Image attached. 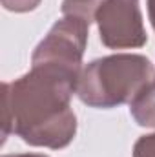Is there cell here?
Instances as JSON below:
<instances>
[{"label":"cell","mask_w":155,"mask_h":157,"mask_svg":"<svg viewBox=\"0 0 155 157\" xmlns=\"http://www.w3.org/2000/svg\"><path fill=\"white\" fill-rule=\"evenodd\" d=\"M152 78L153 66L144 55H108L95 59L82 68L77 95L89 108L110 110L131 102Z\"/></svg>","instance_id":"2"},{"label":"cell","mask_w":155,"mask_h":157,"mask_svg":"<svg viewBox=\"0 0 155 157\" xmlns=\"http://www.w3.org/2000/svg\"><path fill=\"white\" fill-rule=\"evenodd\" d=\"M133 157H155V132L142 135L135 141Z\"/></svg>","instance_id":"7"},{"label":"cell","mask_w":155,"mask_h":157,"mask_svg":"<svg viewBox=\"0 0 155 157\" xmlns=\"http://www.w3.org/2000/svg\"><path fill=\"white\" fill-rule=\"evenodd\" d=\"M80 73L37 64L13 82H4V141L9 132L24 143L60 150L77 133L71 97Z\"/></svg>","instance_id":"1"},{"label":"cell","mask_w":155,"mask_h":157,"mask_svg":"<svg viewBox=\"0 0 155 157\" xmlns=\"http://www.w3.org/2000/svg\"><path fill=\"white\" fill-rule=\"evenodd\" d=\"M130 113L139 126L155 128V77L130 102Z\"/></svg>","instance_id":"5"},{"label":"cell","mask_w":155,"mask_h":157,"mask_svg":"<svg viewBox=\"0 0 155 157\" xmlns=\"http://www.w3.org/2000/svg\"><path fill=\"white\" fill-rule=\"evenodd\" d=\"M104 0H64L62 2V15L64 17H77L84 22L91 24L95 20V13Z\"/></svg>","instance_id":"6"},{"label":"cell","mask_w":155,"mask_h":157,"mask_svg":"<svg viewBox=\"0 0 155 157\" xmlns=\"http://www.w3.org/2000/svg\"><path fill=\"white\" fill-rule=\"evenodd\" d=\"M89 24L77 17H64L53 24L31 57V66L49 64L82 73V57L88 44Z\"/></svg>","instance_id":"3"},{"label":"cell","mask_w":155,"mask_h":157,"mask_svg":"<svg viewBox=\"0 0 155 157\" xmlns=\"http://www.w3.org/2000/svg\"><path fill=\"white\" fill-rule=\"evenodd\" d=\"M4 157H49L44 154H13V155H4Z\"/></svg>","instance_id":"10"},{"label":"cell","mask_w":155,"mask_h":157,"mask_svg":"<svg viewBox=\"0 0 155 157\" xmlns=\"http://www.w3.org/2000/svg\"><path fill=\"white\" fill-rule=\"evenodd\" d=\"M42 0H2L4 9L13 11V13H28L39 7Z\"/></svg>","instance_id":"8"},{"label":"cell","mask_w":155,"mask_h":157,"mask_svg":"<svg viewBox=\"0 0 155 157\" xmlns=\"http://www.w3.org/2000/svg\"><path fill=\"white\" fill-rule=\"evenodd\" d=\"M146 6H148V17H150L152 28L155 29V0H146Z\"/></svg>","instance_id":"9"},{"label":"cell","mask_w":155,"mask_h":157,"mask_svg":"<svg viewBox=\"0 0 155 157\" xmlns=\"http://www.w3.org/2000/svg\"><path fill=\"white\" fill-rule=\"evenodd\" d=\"M100 42L110 49H130L146 44L139 0H104L95 13Z\"/></svg>","instance_id":"4"}]
</instances>
